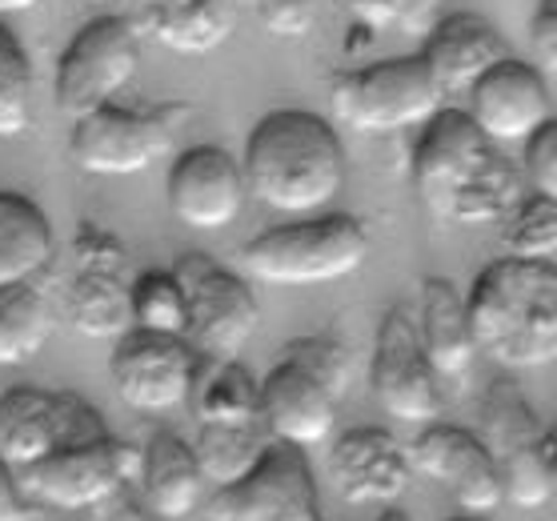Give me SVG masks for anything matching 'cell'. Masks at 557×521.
Here are the masks:
<instances>
[{
  "mask_svg": "<svg viewBox=\"0 0 557 521\" xmlns=\"http://www.w3.org/2000/svg\"><path fill=\"white\" fill-rule=\"evenodd\" d=\"M421 128L413 185L433 216L454 225H502L525 201L521 173L466 109H437Z\"/></svg>",
  "mask_w": 557,
  "mask_h": 521,
  "instance_id": "6da1fadb",
  "label": "cell"
},
{
  "mask_svg": "<svg viewBox=\"0 0 557 521\" xmlns=\"http://www.w3.org/2000/svg\"><path fill=\"white\" fill-rule=\"evenodd\" d=\"M245 193L281 216H313L345 189V149L337 128L305 109L257 121L245 140Z\"/></svg>",
  "mask_w": 557,
  "mask_h": 521,
  "instance_id": "7a4b0ae2",
  "label": "cell"
},
{
  "mask_svg": "<svg viewBox=\"0 0 557 521\" xmlns=\"http://www.w3.org/2000/svg\"><path fill=\"white\" fill-rule=\"evenodd\" d=\"M478 353L509 369L549 365L557 357V269L502 257L466 297Z\"/></svg>",
  "mask_w": 557,
  "mask_h": 521,
  "instance_id": "3957f363",
  "label": "cell"
},
{
  "mask_svg": "<svg viewBox=\"0 0 557 521\" xmlns=\"http://www.w3.org/2000/svg\"><path fill=\"white\" fill-rule=\"evenodd\" d=\"M369 233L349 213L301 216L293 225L261 233L242 249V269L253 281L305 289V285H333L366 265Z\"/></svg>",
  "mask_w": 557,
  "mask_h": 521,
  "instance_id": "277c9868",
  "label": "cell"
},
{
  "mask_svg": "<svg viewBox=\"0 0 557 521\" xmlns=\"http://www.w3.org/2000/svg\"><path fill=\"white\" fill-rule=\"evenodd\" d=\"M330 104L345 128L385 137L421 128L437 109H445V92L421 57H393L342 73L333 80Z\"/></svg>",
  "mask_w": 557,
  "mask_h": 521,
  "instance_id": "5b68a950",
  "label": "cell"
},
{
  "mask_svg": "<svg viewBox=\"0 0 557 521\" xmlns=\"http://www.w3.org/2000/svg\"><path fill=\"white\" fill-rule=\"evenodd\" d=\"M173 277L185 293V342L193 353L205 361H237L261 325V306L249 281L213 265L205 253L181 257Z\"/></svg>",
  "mask_w": 557,
  "mask_h": 521,
  "instance_id": "8992f818",
  "label": "cell"
},
{
  "mask_svg": "<svg viewBox=\"0 0 557 521\" xmlns=\"http://www.w3.org/2000/svg\"><path fill=\"white\" fill-rule=\"evenodd\" d=\"M133 477H140V454L133 445L116 442L113 433H104L89 442L61 445L45 461L16 473V485L33 506L76 513L109 501Z\"/></svg>",
  "mask_w": 557,
  "mask_h": 521,
  "instance_id": "52a82bcc",
  "label": "cell"
},
{
  "mask_svg": "<svg viewBox=\"0 0 557 521\" xmlns=\"http://www.w3.org/2000/svg\"><path fill=\"white\" fill-rule=\"evenodd\" d=\"M137 64L140 37L133 21H125V16L89 21L57 64V104H61V113L81 121V116L113 104L116 92L137 77Z\"/></svg>",
  "mask_w": 557,
  "mask_h": 521,
  "instance_id": "ba28073f",
  "label": "cell"
},
{
  "mask_svg": "<svg viewBox=\"0 0 557 521\" xmlns=\"http://www.w3.org/2000/svg\"><path fill=\"white\" fill-rule=\"evenodd\" d=\"M101 413L76 394H49L37 385H16L0 397V461L13 473L57 454L61 445L104 437Z\"/></svg>",
  "mask_w": 557,
  "mask_h": 521,
  "instance_id": "9c48e42d",
  "label": "cell"
},
{
  "mask_svg": "<svg viewBox=\"0 0 557 521\" xmlns=\"http://www.w3.org/2000/svg\"><path fill=\"white\" fill-rule=\"evenodd\" d=\"M128 257L116 237L109 233L85 230L73 241V273L61 293V313L81 337L92 342H116L121 333L133 330L128 318V281H125Z\"/></svg>",
  "mask_w": 557,
  "mask_h": 521,
  "instance_id": "30bf717a",
  "label": "cell"
},
{
  "mask_svg": "<svg viewBox=\"0 0 557 521\" xmlns=\"http://www.w3.org/2000/svg\"><path fill=\"white\" fill-rule=\"evenodd\" d=\"M209 513L213 521H325L305 449L285 442H269L242 482L216 489Z\"/></svg>",
  "mask_w": 557,
  "mask_h": 521,
  "instance_id": "8fae6325",
  "label": "cell"
},
{
  "mask_svg": "<svg viewBox=\"0 0 557 521\" xmlns=\"http://www.w3.org/2000/svg\"><path fill=\"white\" fill-rule=\"evenodd\" d=\"M173 113H133V109H116L104 104L97 113L81 116L69 140V153L85 173L92 177H133L145 173L157 161L173 153L177 125Z\"/></svg>",
  "mask_w": 557,
  "mask_h": 521,
  "instance_id": "7c38bea8",
  "label": "cell"
},
{
  "mask_svg": "<svg viewBox=\"0 0 557 521\" xmlns=\"http://www.w3.org/2000/svg\"><path fill=\"white\" fill-rule=\"evenodd\" d=\"M437 373L421 353L418 321L406 306H393L377 330V349L369 365V385L373 397L389 418L406 425H433L442 418V389Z\"/></svg>",
  "mask_w": 557,
  "mask_h": 521,
  "instance_id": "4fadbf2b",
  "label": "cell"
},
{
  "mask_svg": "<svg viewBox=\"0 0 557 521\" xmlns=\"http://www.w3.org/2000/svg\"><path fill=\"white\" fill-rule=\"evenodd\" d=\"M201 357L193 353L185 337L128 330L116 337L113 349V385L121 401L137 413H173L185 406Z\"/></svg>",
  "mask_w": 557,
  "mask_h": 521,
  "instance_id": "5bb4252c",
  "label": "cell"
},
{
  "mask_svg": "<svg viewBox=\"0 0 557 521\" xmlns=\"http://www.w3.org/2000/svg\"><path fill=\"white\" fill-rule=\"evenodd\" d=\"M406 454L409 466L425 473L430 482L445 485L466 513L490 518L506 506L497 461L490 458V449L482 445L478 433L457 430V425H425V433L409 445Z\"/></svg>",
  "mask_w": 557,
  "mask_h": 521,
  "instance_id": "9a60e30c",
  "label": "cell"
},
{
  "mask_svg": "<svg viewBox=\"0 0 557 521\" xmlns=\"http://www.w3.org/2000/svg\"><path fill=\"white\" fill-rule=\"evenodd\" d=\"M466 92V116L494 145L530 140L537 128L554 121V97H549L545 77L533 64L513 61V57H502L494 69H485Z\"/></svg>",
  "mask_w": 557,
  "mask_h": 521,
  "instance_id": "2e32d148",
  "label": "cell"
},
{
  "mask_svg": "<svg viewBox=\"0 0 557 521\" xmlns=\"http://www.w3.org/2000/svg\"><path fill=\"white\" fill-rule=\"evenodd\" d=\"M169 209L181 225L201 233L228 230L245 209V177L242 161H233L216 145H197L181 153L169 169Z\"/></svg>",
  "mask_w": 557,
  "mask_h": 521,
  "instance_id": "e0dca14e",
  "label": "cell"
},
{
  "mask_svg": "<svg viewBox=\"0 0 557 521\" xmlns=\"http://www.w3.org/2000/svg\"><path fill=\"white\" fill-rule=\"evenodd\" d=\"M409 454L393 433L361 425L342 433L330 449V477L337 482L345 501L369 506V501H397L409 485Z\"/></svg>",
  "mask_w": 557,
  "mask_h": 521,
  "instance_id": "ac0fdd59",
  "label": "cell"
},
{
  "mask_svg": "<svg viewBox=\"0 0 557 521\" xmlns=\"http://www.w3.org/2000/svg\"><path fill=\"white\" fill-rule=\"evenodd\" d=\"M337 406L342 401H333L309 373L289 361H277L265 382H257V418L265 433L273 442L297 445V449L321 445L330 437Z\"/></svg>",
  "mask_w": 557,
  "mask_h": 521,
  "instance_id": "d6986e66",
  "label": "cell"
},
{
  "mask_svg": "<svg viewBox=\"0 0 557 521\" xmlns=\"http://www.w3.org/2000/svg\"><path fill=\"white\" fill-rule=\"evenodd\" d=\"M502 57H509L506 37L478 13L445 16L421 49V61L433 73V80L442 85V92H466Z\"/></svg>",
  "mask_w": 557,
  "mask_h": 521,
  "instance_id": "ffe728a7",
  "label": "cell"
},
{
  "mask_svg": "<svg viewBox=\"0 0 557 521\" xmlns=\"http://www.w3.org/2000/svg\"><path fill=\"white\" fill-rule=\"evenodd\" d=\"M140 25L157 45L185 57L221 49L242 16L237 0H137Z\"/></svg>",
  "mask_w": 557,
  "mask_h": 521,
  "instance_id": "44dd1931",
  "label": "cell"
},
{
  "mask_svg": "<svg viewBox=\"0 0 557 521\" xmlns=\"http://www.w3.org/2000/svg\"><path fill=\"white\" fill-rule=\"evenodd\" d=\"M413 321H418L421 353L433 365V373L437 377H466L473 357H478V342L469 330L466 297L457 293L454 281L425 277L421 309L413 313Z\"/></svg>",
  "mask_w": 557,
  "mask_h": 521,
  "instance_id": "7402d4cb",
  "label": "cell"
},
{
  "mask_svg": "<svg viewBox=\"0 0 557 521\" xmlns=\"http://www.w3.org/2000/svg\"><path fill=\"white\" fill-rule=\"evenodd\" d=\"M140 482L145 497L161 518H189L201 506L205 477L197 470L193 445L181 442L177 433H157L140 449Z\"/></svg>",
  "mask_w": 557,
  "mask_h": 521,
  "instance_id": "603a6c76",
  "label": "cell"
},
{
  "mask_svg": "<svg viewBox=\"0 0 557 521\" xmlns=\"http://www.w3.org/2000/svg\"><path fill=\"white\" fill-rule=\"evenodd\" d=\"M52 261V225L21 193L0 189V285L33 281Z\"/></svg>",
  "mask_w": 557,
  "mask_h": 521,
  "instance_id": "cb8c5ba5",
  "label": "cell"
},
{
  "mask_svg": "<svg viewBox=\"0 0 557 521\" xmlns=\"http://www.w3.org/2000/svg\"><path fill=\"white\" fill-rule=\"evenodd\" d=\"M57 325V301L40 289L37 277L0 285V365H28L49 345Z\"/></svg>",
  "mask_w": 557,
  "mask_h": 521,
  "instance_id": "d4e9b609",
  "label": "cell"
},
{
  "mask_svg": "<svg viewBox=\"0 0 557 521\" xmlns=\"http://www.w3.org/2000/svg\"><path fill=\"white\" fill-rule=\"evenodd\" d=\"M197 425H257V382L242 361H197L189 397Z\"/></svg>",
  "mask_w": 557,
  "mask_h": 521,
  "instance_id": "484cf974",
  "label": "cell"
},
{
  "mask_svg": "<svg viewBox=\"0 0 557 521\" xmlns=\"http://www.w3.org/2000/svg\"><path fill=\"white\" fill-rule=\"evenodd\" d=\"M269 442L273 437L257 421V425H201L189 445L205 485L213 482L216 489H225V485L242 482L245 473L253 470Z\"/></svg>",
  "mask_w": 557,
  "mask_h": 521,
  "instance_id": "4316f807",
  "label": "cell"
},
{
  "mask_svg": "<svg viewBox=\"0 0 557 521\" xmlns=\"http://www.w3.org/2000/svg\"><path fill=\"white\" fill-rule=\"evenodd\" d=\"M542 433V418L533 413V406L525 401L518 382L497 377L482 401V433H478L482 445L490 449V458L506 461L509 454H518V449L537 442Z\"/></svg>",
  "mask_w": 557,
  "mask_h": 521,
  "instance_id": "83f0119b",
  "label": "cell"
},
{
  "mask_svg": "<svg viewBox=\"0 0 557 521\" xmlns=\"http://www.w3.org/2000/svg\"><path fill=\"white\" fill-rule=\"evenodd\" d=\"M502 473V497L518 509H545L554 506L557 494V437L549 430L533 445L509 454L506 461H497Z\"/></svg>",
  "mask_w": 557,
  "mask_h": 521,
  "instance_id": "f1b7e54d",
  "label": "cell"
},
{
  "mask_svg": "<svg viewBox=\"0 0 557 521\" xmlns=\"http://www.w3.org/2000/svg\"><path fill=\"white\" fill-rule=\"evenodd\" d=\"M128 318L133 330L161 333V337H185V293L173 273H140L128 285Z\"/></svg>",
  "mask_w": 557,
  "mask_h": 521,
  "instance_id": "f546056e",
  "label": "cell"
},
{
  "mask_svg": "<svg viewBox=\"0 0 557 521\" xmlns=\"http://www.w3.org/2000/svg\"><path fill=\"white\" fill-rule=\"evenodd\" d=\"M502 245L513 261H537V265H554L557 253V201L554 197H525L513 213L502 221Z\"/></svg>",
  "mask_w": 557,
  "mask_h": 521,
  "instance_id": "4dcf8cb0",
  "label": "cell"
},
{
  "mask_svg": "<svg viewBox=\"0 0 557 521\" xmlns=\"http://www.w3.org/2000/svg\"><path fill=\"white\" fill-rule=\"evenodd\" d=\"M281 361L309 373L333 401H345L349 385H354V357L333 337H293L281 345Z\"/></svg>",
  "mask_w": 557,
  "mask_h": 521,
  "instance_id": "1f68e13d",
  "label": "cell"
},
{
  "mask_svg": "<svg viewBox=\"0 0 557 521\" xmlns=\"http://www.w3.org/2000/svg\"><path fill=\"white\" fill-rule=\"evenodd\" d=\"M33 64L13 28L0 25V133H16L28 116Z\"/></svg>",
  "mask_w": 557,
  "mask_h": 521,
  "instance_id": "d6a6232c",
  "label": "cell"
},
{
  "mask_svg": "<svg viewBox=\"0 0 557 521\" xmlns=\"http://www.w3.org/2000/svg\"><path fill=\"white\" fill-rule=\"evenodd\" d=\"M521 181L530 185L537 197H554L557 201V125H542L525 140V169Z\"/></svg>",
  "mask_w": 557,
  "mask_h": 521,
  "instance_id": "836d02e7",
  "label": "cell"
},
{
  "mask_svg": "<svg viewBox=\"0 0 557 521\" xmlns=\"http://www.w3.org/2000/svg\"><path fill=\"white\" fill-rule=\"evenodd\" d=\"M249 9L281 40H301L313 33V21H317L313 0H249Z\"/></svg>",
  "mask_w": 557,
  "mask_h": 521,
  "instance_id": "e575fe53",
  "label": "cell"
},
{
  "mask_svg": "<svg viewBox=\"0 0 557 521\" xmlns=\"http://www.w3.org/2000/svg\"><path fill=\"white\" fill-rule=\"evenodd\" d=\"M342 4L366 33H385V28L409 25L430 0H342Z\"/></svg>",
  "mask_w": 557,
  "mask_h": 521,
  "instance_id": "d590c367",
  "label": "cell"
},
{
  "mask_svg": "<svg viewBox=\"0 0 557 521\" xmlns=\"http://www.w3.org/2000/svg\"><path fill=\"white\" fill-rule=\"evenodd\" d=\"M33 518H37V506L21 494L16 473L0 461V521H33Z\"/></svg>",
  "mask_w": 557,
  "mask_h": 521,
  "instance_id": "8d00e7d4",
  "label": "cell"
},
{
  "mask_svg": "<svg viewBox=\"0 0 557 521\" xmlns=\"http://www.w3.org/2000/svg\"><path fill=\"white\" fill-rule=\"evenodd\" d=\"M533 49L542 52L545 64L557 61V4L554 0H542V4H537V16H533Z\"/></svg>",
  "mask_w": 557,
  "mask_h": 521,
  "instance_id": "74e56055",
  "label": "cell"
},
{
  "mask_svg": "<svg viewBox=\"0 0 557 521\" xmlns=\"http://www.w3.org/2000/svg\"><path fill=\"white\" fill-rule=\"evenodd\" d=\"M28 9H37V0H0V16L28 13Z\"/></svg>",
  "mask_w": 557,
  "mask_h": 521,
  "instance_id": "f35d334b",
  "label": "cell"
},
{
  "mask_svg": "<svg viewBox=\"0 0 557 521\" xmlns=\"http://www.w3.org/2000/svg\"><path fill=\"white\" fill-rule=\"evenodd\" d=\"M454 521H490V518H478V513H466V518H454Z\"/></svg>",
  "mask_w": 557,
  "mask_h": 521,
  "instance_id": "ab89813d",
  "label": "cell"
},
{
  "mask_svg": "<svg viewBox=\"0 0 557 521\" xmlns=\"http://www.w3.org/2000/svg\"><path fill=\"white\" fill-rule=\"evenodd\" d=\"M381 521H406V518H401V513H385Z\"/></svg>",
  "mask_w": 557,
  "mask_h": 521,
  "instance_id": "60d3db41",
  "label": "cell"
},
{
  "mask_svg": "<svg viewBox=\"0 0 557 521\" xmlns=\"http://www.w3.org/2000/svg\"><path fill=\"white\" fill-rule=\"evenodd\" d=\"M81 4H113V0H81Z\"/></svg>",
  "mask_w": 557,
  "mask_h": 521,
  "instance_id": "b9f144b4",
  "label": "cell"
},
{
  "mask_svg": "<svg viewBox=\"0 0 557 521\" xmlns=\"http://www.w3.org/2000/svg\"><path fill=\"white\" fill-rule=\"evenodd\" d=\"M237 4H242V9H245V4H249V0H237Z\"/></svg>",
  "mask_w": 557,
  "mask_h": 521,
  "instance_id": "7bdbcfd3",
  "label": "cell"
}]
</instances>
